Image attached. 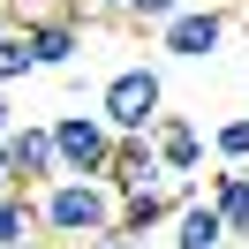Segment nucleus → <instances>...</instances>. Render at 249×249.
I'll return each instance as SVG.
<instances>
[{
  "label": "nucleus",
  "instance_id": "1",
  "mask_svg": "<svg viewBox=\"0 0 249 249\" xmlns=\"http://www.w3.org/2000/svg\"><path fill=\"white\" fill-rule=\"evenodd\" d=\"M38 227H46V242H98V234L121 227V189L106 181V174H61V181L38 189Z\"/></svg>",
  "mask_w": 249,
  "mask_h": 249
},
{
  "label": "nucleus",
  "instance_id": "2",
  "mask_svg": "<svg viewBox=\"0 0 249 249\" xmlns=\"http://www.w3.org/2000/svg\"><path fill=\"white\" fill-rule=\"evenodd\" d=\"M98 113H106L121 136H151V121L166 113V83H159L151 61H128L106 76V91H98Z\"/></svg>",
  "mask_w": 249,
  "mask_h": 249
},
{
  "label": "nucleus",
  "instance_id": "3",
  "mask_svg": "<svg viewBox=\"0 0 249 249\" xmlns=\"http://www.w3.org/2000/svg\"><path fill=\"white\" fill-rule=\"evenodd\" d=\"M227 31H234V8H219V0H189L181 16H166L159 23V53H174V61H212L219 46H227Z\"/></svg>",
  "mask_w": 249,
  "mask_h": 249
},
{
  "label": "nucleus",
  "instance_id": "4",
  "mask_svg": "<svg viewBox=\"0 0 249 249\" xmlns=\"http://www.w3.org/2000/svg\"><path fill=\"white\" fill-rule=\"evenodd\" d=\"M53 151H61V174H113L121 128L106 113H61L53 121Z\"/></svg>",
  "mask_w": 249,
  "mask_h": 249
},
{
  "label": "nucleus",
  "instance_id": "5",
  "mask_svg": "<svg viewBox=\"0 0 249 249\" xmlns=\"http://www.w3.org/2000/svg\"><path fill=\"white\" fill-rule=\"evenodd\" d=\"M0 166L16 189H46L61 181V151H53V121H16V136L0 143Z\"/></svg>",
  "mask_w": 249,
  "mask_h": 249
},
{
  "label": "nucleus",
  "instance_id": "6",
  "mask_svg": "<svg viewBox=\"0 0 249 249\" xmlns=\"http://www.w3.org/2000/svg\"><path fill=\"white\" fill-rule=\"evenodd\" d=\"M196 196V181H151V189H128L121 196V234H151V227H174V212Z\"/></svg>",
  "mask_w": 249,
  "mask_h": 249
},
{
  "label": "nucleus",
  "instance_id": "7",
  "mask_svg": "<svg viewBox=\"0 0 249 249\" xmlns=\"http://www.w3.org/2000/svg\"><path fill=\"white\" fill-rule=\"evenodd\" d=\"M151 143H159V166H166L174 181H196V174H204V136H196V121L159 113V121H151Z\"/></svg>",
  "mask_w": 249,
  "mask_h": 249
},
{
  "label": "nucleus",
  "instance_id": "8",
  "mask_svg": "<svg viewBox=\"0 0 249 249\" xmlns=\"http://www.w3.org/2000/svg\"><path fill=\"white\" fill-rule=\"evenodd\" d=\"M234 234H227V219H219V204H212V189H196V196L174 212V249H227Z\"/></svg>",
  "mask_w": 249,
  "mask_h": 249
},
{
  "label": "nucleus",
  "instance_id": "9",
  "mask_svg": "<svg viewBox=\"0 0 249 249\" xmlns=\"http://www.w3.org/2000/svg\"><path fill=\"white\" fill-rule=\"evenodd\" d=\"M106 181H113V189L128 196V189H151V181H174V174L159 166V143H151V136H121V151H113V174H106Z\"/></svg>",
  "mask_w": 249,
  "mask_h": 249
},
{
  "label": "nucleus",
  "instance_id": "10",
  "mask_svg": "<svg viewBox=\"0 0 249 249\" xmlns=\"http://www.w3.org/2000/svg\"><path fill=\"white\" fill-rule=\"evenodd\" d=\"M46 227H38V189H8L0 196V249H38Z\"/></svg>",
  "mask_w": 249,
  "mask_h": 249
},
{
  "label": "nucleus",
  "instance_id": "11",
  "mask_svg": "<svg viewBox=\"0 0 249 249\" xmlns=\"http://www.w3.org/2000/svg\"><path fill=\"white\" fill-rule=\"evenodd\" d=\"M212 204H219V219H227V234H234V242H249V166L212 174Z\"/></svg>",
  "mask_w": 249,
  "mask_h": 249
},
{
  "label": "nucleus",
  "instance_id": "12",
  "mask_svg": "<svg viewBox=\"0 0 249 249\" xmlns=\"http://www.w3.org/2000/svg\"><path fill=\"white\" fill-rule=\"evenodd\" d=\"M23 76H38V53H31L23 31H8V38H0V91H16Z\"/></svg>",
  "mask_w": 249,
  "mask_h": 249
},
{
  "label": "nucleus",
  "instance_id": "13",
  "mask_svg": "<svg viewBox=\"0 0 249 249\" xmlns=\"http://www.w3.org/2000/svg\"><path fill=\"white\" fill-rule=\"evenodd\" d=\"M212 151H219V166H249V113H234V121L212 128Z\"/></svg>",
  "mask_w": 249,
  "mask_h": 249
},
{
  "label": "nucleus",
  "instance_id": "14",
  "mask_svg": "<svg viewBox=\"0 0 249 249\" xmlns=\"http://www.w3.org/2000/svg\"><path fill=\"white\" fill-rule=\"evenodd\" d=\"M181 8H189V0H128V16H121V23H143V31H159V23H166V16H181Z\"/></svg>",
  "mask_w": 249,
  "mask_h": 249
},
{
  "label": "nucleus",
  "instance_id": "15",
  "mask_svg": "<svg viewBox=\"0 0 249 249\" xmlns=\"http://www.w3.org/2000/svg\"><path fill=\"white\" fill-rule=\"evenodd\" d=\"M83 249H143V234H121V227H113V234H98V242H83Z\"/></svg>",
  "mask_w": 249,
  "mask_h": 249
},
{
  "label": "nucleus",
  "instance_id": "16",
  "mask_svg": "<svg viewBox=\"0 0 249 249\" xmlns=\"http://www.w3.org/2000/svg\"><path fill=\"white\" fill-rule=\"evenodd\" d=\"M8 31H23V0H0V38Z\"/></svg>",
  "mask_w": 249,
  "mask_h": 249
},
{
  "label": "nucleus",
  "instance_id": "17",
  "mask_svg": "<svg viewBox=\"0 0 249 249\" xmlns=\"http://www.w3.org/2000/svg\"><path fill=\"white\" fill-rule=\"evenodd\" d=\"M8 136H16V98L0 91V143H8Z\"/></svg>",
  "mask_w": 249,
  "mask_h": 249
},
{
  "label": "nucleus",
  "instance_id": "18",
  "mask_svg": "<svg viewBox=\"0 0 249 249\" xmlns=\"http://www.w3.org/2000/svg\"><path fill=\"white\" fill-rule=\"evenodd\" d=\"M83 16H128V0H83Z\"/></svg>",
  "mask_w": 249,
  "mask_h": 249
},
{
  "label": "nucleus",
  "instance_id": "19",
  "mask_svg": "<svg viewBox=\"0 0 249 249\" xmlns=\"http://www.w3.org/2000/svg\"><path fill=\"white\" fill-rule=\"evenodd\" d=\"M234 31H249V0H234Z\"/></svg>",
  "mask_w": 249,
  "mask_h": 249
},
{
  "label": "nucleus",
  "instance_id": "20",
  "mask_svg": "<svg viewBox=\"0 0 249 249\" xmlns=\"http://www.w3.org/2000/svg\"><path fill=\"white\" fill-rule=\"evenodd\" d=\"M8 189H16V181H8V166H0V196H8Z\"/></svg>",
  "mask_w": 249,
  "mask_h": 249
},
{
  "label": "nucleus",
  "instance_id": "21",
  "mask_svg": "<svg viewBox=\"0 0 249 249\" xmlns=\"http://www.w3.org/2000/svg\"><path fill=\"white\" fill-rule=\"evenodd\" d=\"M46 249H76V242H46Z\"/></svg>",
  "mask_w": 249,
  "mask_h": 249
},
{
  "label": "nucleus",
  "instance_id": "22",
  "mask_svg": "<svg viewBox=\"0 0 249 249\" xmlns=\"http://www.w3.org/2000/svg\"><path fill=\"white\" fill-rule=\"evenodd\" d=\"M219 8H234V0H219Z\"/></svg>",
  "mask_w": 249,
  "mask_h": 249
},
{
  "label": "nucleus",
  "instance_id": "23",
  "mask_svg": "<svg viewBox=\"0 0 249 249\" xmlns=\"http://www.w3.org/2000/svg\"><path fill=\"white\" fill-rule=\"evenodd\" d=\"M38 249H46V242H38Z\"/></svg>",
  "mask_w": 249,
  "mask_h": 249
}]
</instances>
